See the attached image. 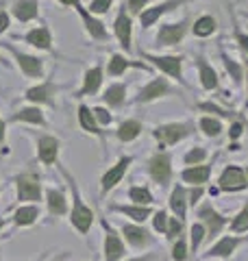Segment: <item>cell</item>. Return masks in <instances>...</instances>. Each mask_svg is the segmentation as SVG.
Instances as JSON below:
<instances>
[{"label": "cell", "mask_w": 248, "mask_h": 261, "mask_svg": "<svg viewBox=\"0 0 248 261\" xmlns=\"http://www.w3.org/2000/svg\"><path fill=\"white\" fill-rule=\"evenodd\" d=\"M63 174H65V178H68V183H70V190H72V198H74V207H72V226L77 228V231L81 233V235H87L89 233V228H92V222H94V211L89 209L85 202H83V198H81V194H79V187H77V183H74V178L65 172L63 170Z\"/></svg>", "instance_id": "cell-1"}, {"label": "cell", "mask_w": 248, "mask_h": 261, "mask_svg": "<svg viewBox=\"0 0 248 261\" xmlns=\"http://www.w3.org/2000/svg\"><path fill=\"white\" fill-rule=\"evenodd\" d=\"M198 218L203 220V226H205V231H207V242H211V240H216L218 235L225 231V226H227V218L225 216H220L216 209L211 207V202H205V205L198 209Z\"/></svg>", "instance_id": "cell-2"}, {"label": "cell", "mask_w": 248, "mask_h": 261, "mask_svg": "<svg viewBox=\"0 0 248 261\" xmlns=\"http://www.w3.org/2000/svg\"><path fill=\"white\" fill-rule=\"evenodd\" d=\"M15 185H18V200L20 202L41 200V183L35 174H18L15 176Z\"/></svg>", "instance_id": "cell-3"}, {"label": "cell", "mask_w": 248, "mask_h": 261, "mask_svg": "<svg viewBox=\"0 0 248 261\" xmlns=\"http://www.w3.org/2000/svg\"><path fill=\"white\" fill-rule=\"evenodd\" d=\"M220 190L222 192H239V190H246L248 187V176L242 168L237 166H227L225 172L220 174Z\"/></svg>", "instance_id": "cell-4"}, {"label": "cell", "mask_w": 248, "mask_h": 261, "mask_svg": "<svg viewBox=\"0 0 248 261\" xmlns=\"http://www.w3.org/2000/svg\"><path fill=\"white\" fill-rule=\"evenodd\" d=\"M189 133H192V124H163L155 130V137L159 140L161 148H163V146H172V144L181 142Z\"/></svg>", "instance_id": "cell-5"}, {"label": "cell", "mask_w": 248, "mask_h": 261, "mask_svg": "<svg viewBox=\"0 0 248 261\" xmlns=\"http://www.w3.org/2000/svg\"><path fill=\"white\" fill-rule=\"evenodd\" d=\"M151 176L155 178V183H159V185H168L170 183V178H172V159H170V154H165V152H159V154H155V157L151 159Z\"/></svg>", "instance_id": "cell-6"}, {"label": "cell", "mask_w": 248, "mask_h": 261, "mask_svg": "<svg viewBox=\"0 0 248 261\" xmlns=\"http://www.w3.org/2000/svg\"><path fill=\"white\" fill-rule=\"evenodd\" d=\"M103 226H105V261H120L124 252H127L124 250V242L107 222H103Z\"/></svg>", "instance_id": "cell-7"}, {"label": "cell", "mask_w": 248, "mask_h": 261, "mask_svg": "<svg viewBox=\"0 0 248 261\" xmlns=\"http://www.w3.org/2000/svg\"><path fill=\"white\" fill-rule=\"evenodd\" d=\"M187 27H189V20H183L179 24H165V27H161V31H159L157 44L159 46H177L181 39L185 37Z\"/></svg>", "instance_id": "cell-8"}, {"label": "cell", "mask_w": 248, "mask_h": 261, "mask_svg": "<svg viewBox=\"0 0 248 261\" xmlns=\"http://www.w3.org/2000/svg\"><path fill=\"white\" fill-rule=\"evenodd\" d=\"M122 235L133 248H146L153 244V235L148 233L144 226H137V224H124Z\"/></svg>", "instance_id": "cell-9"}, {"label": "cell", "mask_w": 248, "mask_h": 261, "mask_svg": "<svg viewBox=\"0 0 248 261\" xmlns=\"http://www.w3.org/2000/svg\"><path fill=\"white\" fill-rule=\"evenodd\" d=\"M131 161H133V157H122L111 170H107L105 176H103V181H101V183H103V185H101V187H103V194H107L109 190H113V187L122 181V176H124V172H127V168L131 166Z\"/></svg>", "instance_id": "cell-10"}, {"label": "cell", "mask_w": 248, "mask_h": 261, "mask_svg": "<svg viewBox=\"0 0 248 261\" xmlns=\"http://www.w3.org/2000/svg\"><path fill=\"white\" fill-rule=\"evenodd\" d=\"M57 152H59V140H55L51 135H44L39 137L37 142V157L41 163H46V166H53L57 161Z\"/></svg>", "instance_id": "cell-11"}, {"label": "cell", "mask_w": 248, "mask_h": 261, "mask_svg": "<svg viewBox=\"0 0 248 261\" xmlns=\"http://www.w3.org/2000/svg\"><path fill=\"white\" fill-rule=\"evenodd\" d=\"M148 61H153L157 68L163 70L165 74H170L172 79H177L183 83V79H181V57H153V55H144Z\"/></svg>", "instance_id": "cell-12"}, {"label": "cell", "mask_w": 248, "mask_h": 261, "mask_svg": "<svg viewBox=\"0 0 248 261\" xmlns=\"http://www.w3.org/2000/svg\"><path fill=\"white\" fill-rule=\"evenodd\" d=\"M244 240L242 238H222V240H218L216 244H213V246L209 248L205 252L207 257H222V259H227V257H231L235 252V248L239 246V244H242Z\"/></svg>", "instance_id": "cell-13"}, {"label": "cell", "mask_w": 248, "mask_h": 261, "mask_svg": "<svg viewBox=\"0 0 248 261\" xmlns=\"http://www.w3.org/2000/svg\"><path fill=\"white\" fill-rule=\"evenodd\" d=\"M209 176H211V166H192L181 172V178L185 183L196 185V187H203V183L209 181Z\"/></svg>", "instance_id": "cell-14"}, {"label": "cell", "mask_w": 248, "mask_h": 261, "mask_svg": "<svg viewBox=\"0 0 248 261\" xmlns=\"http://www.w3.org/2000/svg\"><path fill=\"white\" fill-rule=\"evenodd\" d=\"M172 89L168 85V81L165 79H155L153 83H148L144 89H142V94H139L137 100L139 102H148V100H155V98H161L165 94H170Z\"/></svg>", "instance_id": "cell-15"}, {"label": "cell", "mask_w": 248, "mask_h": 261, "mask_svg": "<svg viewBox=\"0 0 248 261\" xmlns=\"http://www.w3.org/2000/svg\"><path fill=\"white\" fill-rule=\"evenodd\" d=\"M115 35H118L124 50H131V18L124 11V7L118 11V18H115Z\"/></svg>", "instance_id": "cell-16"}, {"label": "cell", "mask_w": 248, "mask_h": 261, "mask_svg": "<svg viewBox=\"0 0 248 261\" xmlns=\"http://www.w3.org/2000/svg\"><path fill=\"white\" fill-rule=\"evenodd\" d=\"M181 5V0H170V3H163V5H157V7H153V9H146L144 13H142V27L144 29H148V27H153V24L159 20V15H163L165 11H172V9H177V7Z\"/></svg>", "instance_id": "cell-17"}, {"label": "cell", "mask_w": 248, "mask_h": 261, "mask_svg": "<svg viewBox=\"0 0 248 261\" xmlns=\"http://www.w3.org/2000/svg\"><path fill=\"white\" fill-rule=\"evenodd\" d=\"M170 207L172 211L177 214V218L183 222L185 220V214H187V190L183 185H177L172 190V196H170Z\"/></svg>", "instance_id": "cell-18"}, {"label": "cell", "mask_w": 248, "mask_h": 261, "mask_svg": "<svg viewBox=\"0 0 248 261\" xmlns=\"http://www.w3.org/2000/svg\"><path fill=\"white\" fill-rule=\"evenodd\" d=\"M46 202H48V211H51V216H63L65 211H68V200H65L63 192L59 190H48L46 194Z\"/></svg>", "instance_id": "cell-19"}, {"label": "cell", "mask_w": 248, "mask_h": 261, "mask_svg": "<svg viewBox=\"0 0 248 261\" xmlns=\"http://www.w3.org/2000/svg\"><path fill=\"white\" fill-rule=\"evenodd\" d=\"M37 218H39V209L35 205H22L15 211L13 222H15V226H31L37 222Z\"/></svg>", "instance_id": "cell-20"}, {"label": "cell", "mask_w": 248, "mask_h": 261, "mask_svg": "<svg viewBox=\"0 0 248 261\" xmlns=\"http://www.w3.org/2000/svg\"><path fill=\"white\" fill-rule=\"evenodd\" d=\"M15 59L20 61V68L27 76H41V70H44V65H41L39 59H35V57H29V55H22L15 50Z\"/></svg>", "instance_id": "cell-21"}, {"label": "cell", "mask_w": 248, "mask_h": 261, "mask_svg": "<svg viewBox=\"0 0 248 261\" xmlns=\"http://www.w3.org/2000/svg\"><path fill=\"white\" fill-rule=\"evenodd\" d=\"M77 9H79V13H81L83 22H85V27H87V31H89V35H92L94 39H107V31H105V27H103V22L94 20L92 15H89L85 9H83L79 3H77Z\"/></svg>", "instance_id": "cell-22"}, {"label": "cell", "mask_w": 248, "mask_h": 261, "mask_svg": "<svg viewBox=\"0 0 248 261\" xmlns=\"http://www.w3.org/2000/svg\"><path fill=\"white\" fill-rule=\"evenodd\" d=\"M113 211H120V214H124V216H129L131 220H135V222H144L146 218H151V207H137V205H113L111 207Z\"/></svg>", "instance_id": "cell-23"}, {"label": "cell", "mask_w": 248, "mask_h": 261, "mask_svg": "<svg viewBox=\"0 0 248 261\" xmlns=\"http://www.w3.org/2000/svg\"><path fill=\"white\" fill-rule=\"evenodd\" d=\"M13 13L20 22H29L37 15V3L35 0H20L13 5Z\"/></svg>", "instance_id": "cell-24"}, {"label": "cell", "mask_w": 248, "mask_h": 261, "mask_svg": "<svg viewBox=\"0 0 248 261\" xmlns=\"http://www.w3.org/2000/svg\"><path fill=\"white\" fill-rule=\"evenodd\" d=\"M101 83H103V70H101V68L87 70V74H85V85H83V89L79 92V96L96 94V92H98V87H101Z\"/></svg>", "instance_id": "cell-25"}, {"label": "cell", "mask_w": 248, "mask_h": 261, "mask_svg": "<svg viewBox=\"0 0 248 261\" xmlns=\"http://www.w3.org/2000/svg\"><path fill=\"white\" fill-rule=\"evenodd\" d=\"M139 133H142V124H139L137 120H127V122H122L120 128H118V140L120 142H133Z\"/></svg>", "instance_id": "cell-26"}, {"label": "cell", "mask_w": 248, "mask_h": 261, "mask_svg": "<svg viewBox=\"0 0 248 261\" xmlns=\"http://www.w3.org/2000/svg\"><path fill=\"white\" fill-rule=\"evenodd\" d=\"M27 42L37 46V48H44V50H48L51 48V33H48V29H35L31 31L27 35Z\"/></svg>", "instance_id": "cell-27"}, {"label": "cell", "mask_w": 248, "mask_h": 261, "mask_svg": "<svg viewBox=\"0 0 248 261\" xmlns=\"http://www.w3.org/2000/svg\"><path fill=\"white\" fill-rule=\"evenodd\" d=\"M198 70H201V85H203L205 89H216L218 76H216V72L211 70V65L205 63V61L201 59V63H198Z\"/></svg>", "instance_id": "cell-28"}, {"label": "cell", "mask_w": 248, "mask_h": 261, "mask_svg": "<svg viewBox=\"0 0 248 261\" xmlns=\"http://www.w3.org/2000/svg\"><path fill=\"white\" fill-rule=\"evenodd\" d=\"M79 122H81L83 130H87V133H94V135H101V128H98V124H96L94 113L89 111L87 107H81L79 109Z\"/></svg>", "instance_id": "cell-29"}, {"label": "cell", "mask_w": 248, "mask_h": 261, "mask_svg": "<svg viewBox=\"0 0 248 261\" xmlns=\"http://www.w3.org/2000/svg\"><path fill=\"white\" fill-rule=\"evenodd\" d=\"M51 96H53V85L51 83L33 87V89L27 92V98L33 100V102H51Z\"/></svg>", "instance_id": "cell-30"}, {"label": "cell", "mask_w": 248, "mask_h": 261, "mask_svg": "<svg viewBox=\"0 0 248 261\" xmlns=\"http://www.w3.org/2000/svg\"><path fill=\"white\" fill-rule=\"evenodd\" d=\"M192 31H194V35H198V37H209L211 33L216 31V20H213L211 15H205V18L196 20Z\"/></svg>", "instance_id": "cell-31"}, {"label": "cell", "mask_w": 248, "mask_h": 261, "mask_svg": "<svg viewBox=\"0 0 248 261\" xmlns=\"http://www.w3.org/2000/svg\"><path fill=\"white\" fill-rule=\"evenodd\" d=\"M124 94H127V87L124 85H111L105 92V100L111 105V107H120L124 102Z\"/></svg>", "instance_id": "cell-32"}, {"label": "cell", "mask_w": 248, "mask_h": 261, "mask_svg": "<svg viewBox=\"0 0 248 261\" xmlns=\"http://www.w3.org/2000/svg\"><path fill=\"white\" fill-rule=\"evenodd\" d=\"M11 120H13V122L24 120V122H33V124H44V116H41L39 109H22V111L15 113Z\"/></svg>", "instance_id": "cell-33"}, {"label": "cell", "mask_w": 248, "mask_h": 261, "mask_svg": "<svg viewBox=\"0 0 248 261\" xmlns=\"http://www.w3.org/2000/svg\"><path fill=\"white\" fill-rule=\"evenodd\" d=\"M231 231L233 233H246L248 231V202L244 205V209L233 218V222H231Z\"/></svg>", "instance_id": "cell-34"}, {"label": "cell", "mask_w": 248, "mask_h": 261, "mask_svg": "<svg viewBox=\"0 0 248 261\" xmlns=\"http://www.w3.org/2000/svg\"><path fill=\"white\" fill-rule=\"evenodd\" d=\"M131 200L137 202V205H151L153 202V194L146 190V187H131L129 190Z\"/></svg>", "instance_id": "cell-35"}, {"label": "cell", "mask_w": 248, "mask_h": 261, "mask_svg": "<svg viewBox=\"0 0 248 261\" xmlns=\"http://www.w3.org/2000/svg\"><path fill=\"white\" fill-rule=\"evenodd\" d=\"M131 65V61H127L124 57H120V55H113L111 57V61H109V74L111 76H120L124 70H127Z\"/></svg>", "instance_id": "cell-36"}, {"label": "cell", "mask_w": 248, "mask_h": 261, "mask_svg": "<svg viewBox=\"0 0 248 261\" xmlns=\"http://www.w3.org/2000/svg\"><path fill=\"white\" fill-rule=\"evenodd\" d=\"M205 238H207L205 226H203L201 222H196V224L192 226V252H196L198 248H201V244L205 242Z\"/></svg>", "instance_id": "cell-37"}, {"label": "cell", "mask_w": 248, "mask_h": 261, "mask_svg": "<svg viewBox=\"0 0 248 261\" xmlns=\"http://www.w3.org/2000/svg\"><path fill=\"white\" fill-rule=\"evenodd\" d=\"M205 159H207V150L201 148V146H194V148L185 154V163H187V166H196V163H203Z\"/></svg>", "instance_id": "cell-38"}, {"label": "cell", "mask_w": 248, "mask_h": 261, "mask_svg": "<svg viewBox=\"0 0 248 261\" xmlns=\"http://www.w3.org/2000/svg\"><path fill=\"white\" fill-rule=\"evenodd\" d=\"M201 128H203V133H207L209 137H216L220 130H222V124L218 120H211V118H203L201 120Z\"/></svg>", "instance_id": "cell-39"}, {"label": "cell", "mask_w": 248, "mask_h": 261, "mask_svg": "<svg viewBox=\"0 0 248 261\" xmlns=\"http://www.w3.org/2000/svg\"><path fill=\"white\" fill-rule=\"evenodd\" d=\"M172 259L175 261H185L187 259V242L181 238L175 242V246H172Z\"/></svg>", "instance_id": "cell-40"}, {"label": "cell", "mask_w": 248, "mask_h": 261, "mask_svg": "<svg viewBox=\"0 0 248 261\" xmlns=\"http://www.w3.org/2000/svg\"><path fill=\"white\" fill-rule=\"evenodd\" d=\"M181 231H183V222H181L179 218H168V228H165V238L172 240V238H177V235H181Z\"/></svg>", "instance_id": "cell-41"}, {"label": "cell", "mask_w": 248, "mask_h": 261, "mask_svg": "<svg viewBox=\"0 0 248 261\" xmlns=\"http://www.w3.org/2000/svg\"><path fill=\"white\" fill-rule=\"evenodd\" d=\"M225 63H227V68H229V72H231V76H233V81L235 83H242L244 81V74H242V68L233 61V59H229V57L225 55Z\"/></svg>", "instance_id": "cell-42"}, {"label": "cell", "mask_w": 248, "mask_h": 261, "mask_svg": "<svg viewBox=\"0 0 248 261\" xmlns=\"http://www.w3.org/2000/svg\"><path fill=\"white\" fill-rule=\"evenodd\" d=\"M153 226L157 233H165V228H168V216H165V211H157L153 218Z\"/></svg>", "instance_id": "cell-43"}, {"label": "cell", "mask_w": 248, "mask_h": 261, "mask_svg": "<svg viewBox=\"0 0 248 261\" xmlns=\"http://www.w3.org/2000/svg\"><path fill=\"white\" fill-rule=\"evenodd\" d=\"M111 3H113V0H92L89 11H92V13H105L111 7Z\"/></svg>", "instance_id": "cell-44"}, {"label": "cell", "mask_w": 248, "mask_h": 261, "mask_svg": "<svg viewBox=\"0 0 248 261\" xmlns=\"http://www.w3.org/2000/svg\"><path fill=\"white\" fill-rule=\"evenodd\" d=\"M203 194H205L203 187H194V190H189V192H187V200H189V205H196L198 198H201Z\"/></svg>", "instance_id": "cell-45"}, {"label": "cell", "mask_w": 248, "mask_h": 261, "mask_svg": "<svg viewBox=\"0 0 248 261\" xmlns=\"http://www.w3.org/2000/svg\"><path fill=\"white\" fill-rule=\"evenodd\" d=\"M94 118L101 122V124H109V122H111L109 111H105V109H94Z\"/></svg>", "instance_id": "cell-46"}, {"label": "cell", "mask_w": 248, "mask_h": 261, "mask_svg": "<svg viewBox=\"0 0 248 261\" xmlns=\"http://www.w3.org/2000/svg\"><path fill=\"white\" fill-rule=\"evenodd\" d=\"M146 3H151V0H129V9L133 11V13H139V11L144 9Z\"/></svg>", "instance_id": "cell-47"}, {"label": "cell", "mask_w": 248, "mask_h": 261, "mask_svg": "<svg viewBox=\"0 0 248 261\" xmlns=\"http://www.w3.org/2000/svg\"><path fill=\"white\" fill-rule=\"evenodd\" d=\"M242 130H244V126L239 124V122H235V124L231 126V133H229V135H231V140H237V137L242 135Z\"/></svg>", "instance_id": "cell-48"}, {"label": "cell", "mask_w": 248, "mask_h": 261, "mask_svg": "<svg viewBox=\"0 0 248 261\" xmlns=\"http://www.w3.org/2000/svg\"><path fill=\"white\" fill-rule=\"evenodd\" d=\"M129 261H159V255H157V252H148V255L135 257V259H129Z\"/></svg>", "instance_id": "cell-49"}, {"label": "cell", "mask_w": 248, "mask_h": 261, "mask_svg": "<svg viewBox=\"0 0 248 261\" xmlns=\"http://www.w3.org/2000/svg\"><path fill=\"white\" fill-rule=\"evenodd\" d=\"M235 37H237V42H239V44H242V48H244V50L248 53V37L244 35V33H239V31L235 33Z\"/></svg>", "instance_id": "cell-50"}, {"label": "cell", "mask_w": 248, "mask_h": 261, "mask_svg": "<svg viewBox=\"0 0 248 261\" xmlns=\"http://www.w3.org/2000/svg\"><path fill=\"white\" fill-rule=\"evenodd\" d=\"M7 27H9V15L3 11V13H0V33H3Z\"/></svg>", "instance_id": "cell-51"}, {"label": "cell", "mask_w": 248, "mask_h": 261, "mask_svg": "<svg viewBox=\"0 0 248 261\" xmlns=\"http://www.w3.org/2000/svg\"><path fill=\"white\" fill-rule=\"evenodd\" d=\"M5 128H7V124L0 120V144H3V140H5Z\"/></svg>", "instance_id": "cell-52"}, {"label": "cell", "mask_w": 248, "mask_h": 261, "mask_svg": "<svg viewBox=\"0 0 248 261\" xmlns=\"http://www.w3.org/2000/svg\"><path fill=\"white\" fill-rule=\"evenodd\" d=\"M61 3H63V5H77L79 0H61Z\"/></svg>", "instance_id": "cell-53"}, {"label": "cell", "mask_w": 248, "mask_h": 261, "mask_svg": "<svg viewBox=\"0 0 248 261\" xmlns=\"http://www.w3.org/2000/svg\"><path fill=\"white\" fill-rule=\"evenodd\" d=\"M3 224H5V218L0 216V231H3ZM0 238H3V235H0Z\"/></svg>", "instance_id": "cell-54"}, {"label": "cell", "mask_w": 248, "mask_h": 261, "mask_svg": "<svg viewBox=\"0 0 248 261\" xmlns=\"http://www.w3.org/2000/svg\"><path fill=\"white\" fill-rule=\"evenodd\" d=\"M35 261H39V259H35Z\"/></svg>", "instance_id": "cell-55"}, {"label": "cell", "mask_w": 248, "mask_h": 261, "mask_svg": "<svg viewBox=\"0 0 248 261\" xmlns=\"http://www.w3.org/2000/svg\"><path fill=\"white\" fill-rule=\"evenodd\" d=\"M0 261H3V259H0Z\"/></svg>", "instance_id": "cell-56"}]
</instances>
